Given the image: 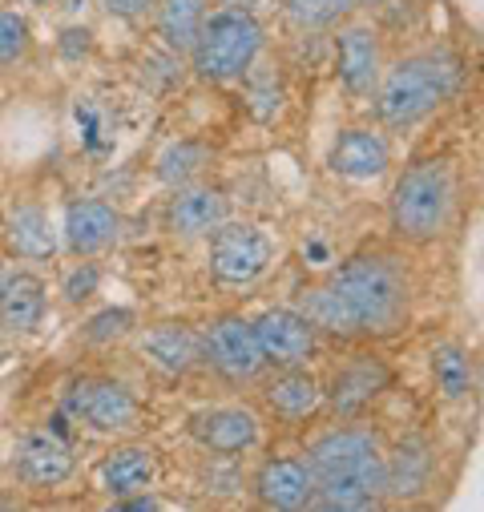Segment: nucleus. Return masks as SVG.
<instances>
[{
  "instance_id": "1",
  "label": "nucleus",
  "mask_w": 484,
  "mask_h": 512,
  "mask_svg": "<svg viewBox=\"0 0 484 512\" xmlns=\"http://www.w3.org/2000/svg\"><path fill=\"white\" fill-rule=\"evenodd\" d=\"M416 283L396 250L368 246L347 259L307 291L303 315L319 335L339 343H380L412 323Z\"/></svg>"
},
{
  "instance_id": "2",
  "label": "nucleus",
  "mask_w": 484,
  "mask_h": 512,
  "mask_svg": "<svg viewBox=\"0 0 484 512\" xmlns=\"http://www.w3.org/2000/svg\"><path fill=\"white\" fill-rule=\"evenodd\" d=\"M384 436L363 420H339L311 436L303 460L315 484L311 508L327 512H363L384 500Z\"/></svg>"
},
{
  "instance_id": "3",
  "label": "nucleus",
  "mask_w": 484,
  "mask_h": 512,
  "mask_svg": "<svg viewBox=\"0 0 484 512\" xmlns=\"http://www.w3.org/2000/svg\"><path fill=\"white\" fill-rule=\"evenodd\" d=\"M464 73H468L464 57L448 45L404 53L380 73V85L372 93L380 125L396 134L416 130L420 121H428L440 105H448L464 89Z\"/></svg>"
},
{
  "instance_id": "4",
  "label": "nucleus",
  "mask_w": 484,
  "mask_h": 512,
  "mask_svg": "<svg viewBox=\"0 0 484 512\" xmlns=\"http://www.w3.org/2000/svg\"><path fill=\"white\" fill-rule=\"evenodd\" d=\"M460 210V170L452 158L428 154L400 170L388 194V226L408 246L444 238Z\"/></svg>"
},
{
  "instance_id": "5",
  "label": "nucleus",
  "mask_w": 484,
  "mask_h": 512,
  "mask_svg": "<svg viewBox=\"0 0 484 512\" xmlns=\"http://www.w3.org/2000/svg\"><path fill=\"white\" fill-rule=\"evenodd\" d=\"M267 45V29L259 21V13H247V9H210L194 45H190V69L202 77V81H238L247 73L259 53Z\"/></svg>"
},
{
  "instance_id": "6",
  "label": "nucleus",
  "mask_w": 484,
  "mask_h": 512,
  "mask_svg": "<svg viewBox=\"0 0 484 512\" xmlns=\"http://www.w3.org/2000/svg\"><path fill=\"white\" fill-rule=\"evenodd\" d=\"M65 408L77 424H85L89 432H101V436H130L142 428L138 392L113 375H81L69 388Z\"/></svg>"
},
{
  "instance_id": "7",
  "label": "nucleus",
  "mask_w": 484,
  "mask_h": 512,
  "mask_svg": "<svg viewBox=\"0 0 484 512\" xmlns=\"http://www.w3.org/2000/svg\"><path fill=\"white\" fill-rule=\"evenodd\" d=\"M396 383V371L388 359L372 351H355L343 363H335L323 379V408L339 420H363Z\"/></svg>"
},
{
  "instance_id": "8",
  "label": "nucleus",
  "mask_w": 484,
  "mask_h": 512,
  "mask_svg": "<svg viewBox=\"0 0 484 512\" xmlns=\"http://www.w3.org/2000/svg\"><path fill=\"white\" fill-rule=\"evenodd\" d=\"M202 363L222 379L230 388H247V383H259L263 371H267V359L259 351V339H255V327L251 319H242L234 311L210 319L202 331Z\"/></svg>"
},
{
  "instance_id": "9",
  "label": "nucleus",
  "mask_w": 484,
  "mask_h": 512,
  "mask_svg": "<svg viewBox=\"0 0 484 512\" xmlns=\"http://www.w3.org/2000/svg\"><path fill=\"white\" fill-rule=\"evenodd\" d=\"M206 238H210V271H214V279L222 287H251L275 263V242L255 222L226 218Z\"/></svg>"
},
{
  "instance_id": "10",
  "label": "nucleus",
  "mask_w": 484,
  "mask_h": 512,
  "mask_svg": "<svg viewBox=\"0 0 484 512\" xmlns=\"http://www.w3.org/2000/svg\"><path fill=\"white\" fill-rule=\"evenodd\" d=\"M190 440L210 452V456H226V460H238L263 444V420L255 408L247 404H214V408H202L190 416L186 424Z\"/></svg>"
},
{
  "instance_id": "11",
  "label": "nucleus",
  "mask_w": 484,
  "mask_h": 512,
  "mask_svg": "<svg viewBox=\"0 0 484 512\" xmlns=\"http://www.w3.org/2000/svg\"><path fill=\"white\" fill-rule=\"evenodd\" d=\"M384 73V45L372 21H343L335 37V77L343 93L372 97Z\"/></svg>"
},
{
  "instance_id": "12",
  "label": "nucleus",
  "mask_w": 484,
  "mask_h": 512,
  "mask_svg": "<svg viewBox=\"0 0 484 512\" xmlns=\"http://www.w3.org/2000/svg\"><path fill=\"white\" fill-rule=\"evenodd\" d=\"M251 327L267 367H299L319 355V331L295 307H271L259 319H251Z\"/></svg>"
},
{
  "instance_id": "13",
  "label": "nucleus",
  "mask_w": 484,
  "mask_h": 512,
  "mask_svg": "<svg viewBox=\"0 0 484 512\" xmlns=\"http://www.w3.org/2000/svg\"><path fill=\"white\" fill-rule=\"evenodd\" d=\"M259 400H263L271 420H279L287 428H299V424H311L323 412V379L307 363L275 367V375L263 383Z\"/></svg>"
},
{
  "instance_id": "14",
  "label": "nucleus",
  "mask_w": 484,
  "mask_h": 512,
  "mask_svg": "<svg viewBox=\"0 0 484 512\" xmlns=\"http://www.w3.org/2000/svg\"><path fill=\"white\" fill-rule=\"evenodd\" d=\"M432 476H436V448L428 436L412 432L384 452V500L412 504L432 488Z\"/></svg>"
},
{
  "instance_id": "15",
  "label": "nucleus",
  "mask_w": 484,
  "mask_h": 512,
  "mask_svg": "<svg viewBox=\"0 0 484 512\" xmlns=\"http://www.w3.org/2000/svg\"><path fill=\"white\" fill-rule=\"evenodd\" d=\"M251 496H255L263 508H283V512L311 508L315 484H311L307 460H303V456H291V452L267 456V460L251 472Z\"/></svg>"
},
{
  "instance_id": "16",
  "label": "nucleus",
  "mask_w": 484,
  "mask_h": 512,
  "mask_svg": "<svg viewBox=\"0 0 484 512\" xmlns=\"http://www.w3.org/2000/svg\"><path fill=\"white\" fill-rule=\"evenodd\" d=\"M327 166L339 178L351 182H376L392 170V146L384 130H372V125H351V130H339L327 154Z\"/></svg>"
},
{
  "instance_id": "17",
  "label": "nucleus",
  "mask_w": 484,
  "mask_h": 512,
  "mask_svg": "<svg viewBox=\"0 0 484 512\" xmlns=\"http://www.w3.org/2000/svg\"><path fill=\"white\" fill-rule=\"evenodd\" d=\"M121 234V214L105 198H73L65 206L61 242L73 259H97Z\"/></svg>"
},
{
  "instance_id": "18",
  "label": "nucleus",
  "mask_w": 484,
  "mask_h": 512,
  "mask_svg": "<svg viewBox=\"0 0 484 512\" xmlns=\"http://www.w3.org/2000/svg\"><path fill=\"white\" fill-rule=\"evenodd\" d=\"M230 218V198L226 190L218 186H206V182H186V186H174V198L166 202V230L174 238H206L214 226H222Z\"/></svg>"
},
{
  "instance_id": "19",
  "label": "nucleus",
  "mask_w": 484,
  "mask_h": 512,
  "mask_svg": "<svg viewBox=\"0 0 484 512\" xmlns=\"http://www.w3.org/2000/svg\"><path fill=\"white\" fill-rule=\"evenodd\" d=\"M73 468H77L73 448L57 432H29V436L17 440L13 476L25 488H57L73 476Z\"/></svg>"
},
{
  "instance_id": "20",
  "label": "nucleus",
  "mask_w": 484,
  "mask_h": 512,
  "mask_svg": "<svg viewBox=\"0 0 484 512\" xmlns=\"http://www.w3.org/2000/svg\"><path fill=\"white\" fill-rule=\"evenodd\" d=\"M0 234H5L9 254H17L25 263H45L57 254V226H53L45 202H37V198H17L5 214Z\"/></svg>"
},
{
  "instance_id": "21",
  "label": "nucleus",
  "mask_w": 484,
  "mask_h": 512,
  "mask_svg": "<svg viewBox=\"0 0 484 512\" xmlns=\"http://www.w3.org/2000/svg\"><path fill=\"white\" fill-rule=\"evenodd\" d=\"M138 355L154 371H162L170 379H182L202 363V339L186 323H154L138 335Z\"/></svg>"
},
{
  "instance_id": "22",
  "label": "nucleus",
  "mask_w": 484,
  "mask_h": 512,
  "mask_svg": "<svg viewBox=\"0 0 484 512\" xmlns=\"http://www.w3.org/2000/svg\"><path fill=\"white\" fill-rule=\"evenodd\" d=\"M49 311V287L33 271H9L0 275V331L5 335H29L45 323Z\"/></svg>"
},
{
  "instance_id": "23",
  "label": "nucleus",
  "mask_w": 484,
  "mask_h": 512,
  "mask_svg": "<svg viewBox=\"0 0 484 512\" xmlns=\"http://www.w3.org/2000/svg\"><path fill=\"white\" fill-rule=\"evenodd\" d=\"M154 480H158V456L150 448H142V444H121V448L105 452L101 464H97V484L113 500L150 492Z\"/></svg>"
},
{
  "instance_id": "24",
  "label": "nucleus",
  "mask_w": 484,
  "mask_h": 512,
  "mask_svg": "<svg viewBox=\"0 0 484 512\" xmlns=\"http://www.w3.org/2000/svg\"><path fill=\"white\" fill-rule=\"evenodd\" d=\"M210 13V0H154V33L166 45V53L186 57L202 21Z\"/></svg>"
},
{
  "instance_id": "25",
  "label": "nucleus",
  "mask_w": 484,
  "mask_h": 512,
  "mask_svg": "<svg viewBox=\"0 0 484 512\" xmlns=\"http://www.w3.org/2000/svg\"><path fill=\"white\" fill-rule=\"evenodd\" d=\"M432 379H436V388H440L444 400L460 404L476 388V363L460 343H440L432 351Z\"/></svg>"
},
{
  "instance_id": "26",
  "label": "nucleus",
  "mask_w": 484,
  "mask_h": 512,
  "mask_svg": "<svg viewBox=\"0 0 484 512\" xmlns=\"http://www.w3.org/2000/svg\"><path fill=\"white\" fill-rule=\"evenodd\" d=\"M359 9L355 0H283V17L299 33H327L351 21Z\"/></svg>"
},
{
  "instance_id": "27",
  "label": "nucleus",
  "mask_w": 484,
  "mask_h": 512,
  "mask_svg": "<svg viewBox=\"0 0 484 512\" xmlns=\"http://www.w3.org/2000/svg\"><path fill=\"white\" fill-rule=\"evenodd\" d=\"M202 166H210V146L198 142V138H182V142H170L158 158V182L162 186H186L202 174Z\"/></svg>"
},
{
  "instance_id": "28",
  "label": "nucleus",
  "mask_w": 484,
  "mask_h": 512,
  "mask_svg": "<svg viewBox=\"0 0 484 512\" xmlns=\"http://www.w3.org/2000/svg\"><path fill=\"white\" fill-rule=\"evenodd\" d=\"M238 81H247V105L255 109L259 121H271L283 109V77L271 65H251Z\"/></svg>"
},
{
  "instance_id": "29",
  "label": "nucleus",
  "mask_w": 484,
  "mask_h": 512,
  "mask_svg": "<svg viewBox=\"0 0 484 512\" xmlns=\"http://www.w3.org/2000/svg\"><path fill=\"white\" fill-rule=\"evenodd\" d=\"M134 327H138V315L130 307H105L81 327V339L93 347H109V343H121L126 335H134Z\"/></svg>"
},
{
  "instance_id": "30",
  "label": "nucleus",
  "mask_w": 484,
  "mask_h": 512,
  "mask_svg": "<svg viewBox=\"0 0 484 512\" xmlns=\"http://www.w3.org/2000/svg\"><path fill=\"white\" fill-rule=\"evenodd\" d=\"M29 49H33L29 17L0 9V73H5V69H17V65L29 57Z\"/></svg>"
},
{
  "instance_id": "31",
  "label": "nucleus",
  "mask_w": 484,
  "mask_h": 512,
  "mask_svg": "<svg viewBox=\"0 0 484 512\" xmlns=\"http://www.w3.org/2000/svg\"><path fill=\"white\" fill-rule=\"evenodd\" d=\"M97 287H101V267H97L93 259H77V263L65 271V279H61V295H65L69 307L89 303V299L97 295Z\"/></svg>"
},
{
  "instance_id": "32",
  "label": "nucleus",
  "mask_w": 484,
  "mask_h": 512,
  "mask_svg": "<svg viewBox=\"0 0 484 512\" xmlns=\"http://www.w3.org/2000/svg\"><path fill=\"white\" fill-rule=\"evenodd\" d=\"M101 9L113 17V21H126V25H138L154 13V0H101Z\"/></svg>"
},
{
  "instance_id": "33",
  "label": "nucleus",
  "mask_w": 484,
  "mask_h": 512,
  "mask_svg": "<svg viewBox=\"0 0 484 512\" xmlns=\"http://www.w3.org/2000/svg\"><path fill=\"white\" fill-rule=\"evenodd\" d=\"M218 5H230V9H247V13H259V9L275 5V0H218Z\"/></svg>"
},
{
  "instance_id": "34",
  "label": "nucleus",
  "mask_w": 484,
  "mask_h": 512,
  "mask_svg": "<svg viewBox=\"0 0 484 512\" xmlns=\"http://www.w3.org/2000/svg\"><path fill=\"white\" fill-rule=\"evenodd\" d=\"M388 0H355V9H368V13H380Z\"/></svg>"
},
{
  "instance_id": "35",
  "label": "nucleus",
  "mask_w": 484,
  "mask_h": 512,
  "mask_svg": "<svg viewBox=\"0 0 484 512\" xmlns=\"http://www.w3.org/2000/svg\"><path fill=\"white\" fill-rule=\"evenodd\" d=\"M29 5H53V0H29Z\"/></svg>"
}]
</instances>
